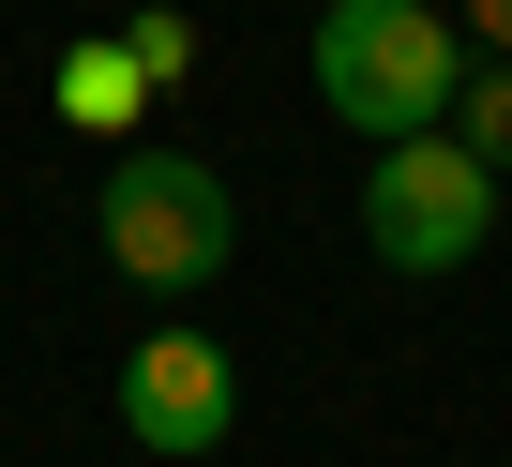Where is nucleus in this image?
I'll use <instances>...</instances> for the list:
<instances>
[{
	"label": "nucleus",
	"instance_id": "obj_6",
	"mask_svg": "<svg viewBox=\"0 0 512 467\" xmlns=\"http://www.w3.org/2000/svg\"><path fill=\"white\" fill-rule=\"evenodd\" d=\"M61 106H76V121H136V106H151V91H136V61H121V31L61 61Z\"/></svg>",
	"mask_w": 512,
	"mask_h": 467
},
{
	"label": "nucleus",
	"instance_id": "obj_8",
	"mask_svg": "<svg viewBox=\"0 0 512 467\" xmlns=\"http://www.w3.org/2000/svg\"><path fill=\"white\" fill-rule=\"evenodd\" d=\"M452 31H467V61H512V0H452Z\"/></svg>",
	"mask_w": 512,
	"mask_h": 467
},
{
	"label": "nucleus",
	"instance_id": "obj_4",
	"mask_svg": "<svg viewBox=\"0 0 512 467\" xmlns=\"http://www.w3.org/2000/svg\"><path fill=\"white\" fill-rule=\"evenodd\" d=\"M121 437L166 452V467H211V452L241 437V362H226L196 317L136 332V362H121Z\"/></svg>",
	"mask_w": 512,
	"mask_h": 467
},
{
	"label": "nucleus",
	"instance_id": "obj_3",
	"mask_svg": "<svg viewBox=\"0 0 512 467\" xmlns=\"http://www.w3.org/2000/svg\"><path fill=\"white\" fill-rule=\"evenodd\" d=\"M362 242H377V272H407V287L467 272V257L497 242V166H482L467 136H392V151L362 166Z\"/></svg>",
	"mask_w": 512,
	"mask_h": 467
},
{
	"label": "nucleus",
	"instance_id": "obj_7",
	"mask_svg": "<svg viewBox=\"0 0 512 467\" xmlns=\"http://www.w3.org/2000/svg\"><path fill=\"white\" fill-rule=\"evenodd\" d=\"M121 61H136V91H181L196 76V31L166 16V0H136V16H121Z\"/></svg>",
	"mask_w": 512,
	"mask_h": 467
},
{
	"label": "nucleus",
	"instance_id": "obj_1",
	"mask_svg": "<svg viewBox=\"0 0 512 467\" xmlns=\"http://www.w3.org/2000/svg\"><path fill=\"white\" fill-rule=\"evenodd\" d=\"M317 106L392 151V136H437L452 121V76H467V31H452V0H317V46H302Z\"/></svg>",
	"mask_w": 512,
	"mask_h": 467
},
{
	"label": "nucleus",
	"instance_id": "obj_2",
	"mask_svg": "<svg viewBox=\"0 0 512 467\" xmlns=\"http://www.w3.org/2000/svg\"><path fill=\"white\" fill-rule=\"evenodd\" d=\"M91 226H106V272H121V287H151V302H196V287L226 272V242H241L226 166H196V151H106Z\"/></svg>",
	"mask_w": 512,
	"mask_h": 467
},
{
	"label": "nucleus",
	"instance_id": "obj_5",
	"mask_svg": "<svg viewBox=\"0 0 512 467\" xmlns=\"http://www.w3.org/2000/svg\"><path fill=\"white\" fill-rule=\"evenodd\" d=\"M437 136H467V151H482V166L512 181V61H467V76H452V121H437Z\"/></svg>",
	"mask_w": 512,
	"mask_h": 467
}]
</instances>
